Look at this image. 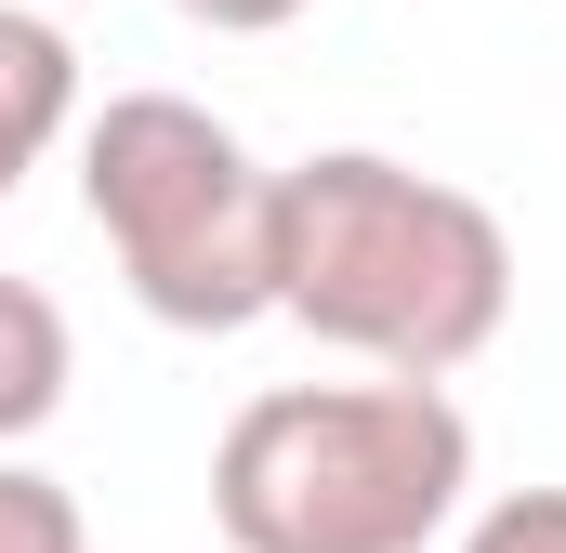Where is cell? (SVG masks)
I'll list each match as a JSON object with an SVG mask.
<instances>
[{
	"label": "cell",
	"mask_w": 566,
	"mask_h": 553,
	"mask_svg": "<svg viewBox=\"0 0 566 553\" xmlns=\"http://www.w3.org/2000/svg\"><path fill=\"white\" fill-rule=\"evenodd\" d=\"M185 27H211V40H277L290 13H316V0H171Z\"/></svg>",
	"instance_id": "obj_8"
},
{
	"label": "cell",
	"mask_w": 566,
	"mask_h": 553,
	"mask_svg": "<svg viewBox=\"0 0 566 553\" xmlns=\"http://www.w3.org/2000/svg\"><path fill=\"white\" fill-rule=\"evenodd\" d=\"M0 553H93L80 501H66L40 461H13V448H0Z\"/></svg>",
	"instance_id": "obj_6"
},
{
	"label": "cell",
	"mask_w": 566,
	"mask_h": 553,
	"mask_svg": "<svg viewBox=\"0 0 566 553\" xmlns=\"http://www.w3.org/2000/svg\"><path fill=\"white\" fill-rule=\"evenodd\" d=\"M474 488V421L448 383H277L211 435L224 553H434Z\"/></svg>",
	"instance_id": "obj_2"
},
{
	"label": "cell",
	"mask_w": 566,
	"mask_h": 553,
	"mask_svg": "<svg viewBox=\"0 0 566 553\" xmlns=\"http://www.w3.org/2000/svg\"><path fill=\"white\" fill-rule=\"evenodd\" d=\"M66 303L40 276H0V448H27L40 421L66 409Z\"/></svg>",
	"instance_id": "obj_5"
},
{
	"label": "cell",
	"mask_w": 566,
	"mask_h": 553,
	"mask_svg": "<svg viewBox=\"0 0 566 553\" xmlns=\"http://www.w3.org/2000/svg\"><path fill=\"white\" fill-rule=\"evenodd\" d=\"M80 211L158 330H251L277 316V171L198 93H106L80 119Z\"/></svg>",
	"instance_id": "obj_3"
},
{
	"label": "cell",
	"mask_w": 566,
	"mask_h": 553,
	"mask_svg": "<svg viewBox=\"0 0 566 553\" xmlns=\"http://www.w3.org/2000/svg\"><path fill=\"white\" fill-rule=\"evenodd\" d=\"M277 316L329 356L448 383L501 343L514 316V238L488 198L434 185L382 145H329L277 171Z\"/></svg>",
	"instance_id": "obj_1"
},
{
	"label": "cell",
	"mask_w": 566,
	"mask_h": 553,
	"mask_svg": "<svg viewBox=\"0 0 566 553\" xmlns=\"http://www.w3.org/2000/svg\"><path fill=\"white\" fill-rule=\"evenodd\" d=\"M80 119V53H66V27L40 13V0H0V198L66 145Z\"/></svg>",
	"instance_id": "obj_4"
},
{
	"label": "cell",
	"mask_w": 566,
	"mask_h": 553,
	"mask_svg": "<svg viewBox=\"0 0 566 553\" xmlns=\"http://www.w3.org/2000/svg\"><path fill=\"white\" fill-rule=\"evenodd\" d=\"M461 553H566V488H501L461 528Z\"/></svg>",
	"instance_id": "obj_7"
}]
</instances>
